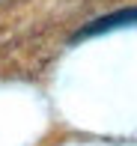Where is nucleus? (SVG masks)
Here are the masks:
<instances>
[{
	"mask_svg": "<svg viewBox=\"0 0 137 146\" xmlns=\"http://www.w3.org/2000/svg\"><path fill=\"white\" fill-rule=\"evenodd\" d=\"M137 24V6L134 9H122V12H113V15H104L99 21L87 24L75 33V39H89V36H101V33H110V30H119V27H134Z\"/></svg>",
	"mask_w": 137,
	"mask_h": 146,
	"instance_id": "obj_1",
	"label": "nucleus"
}]
</instances>
